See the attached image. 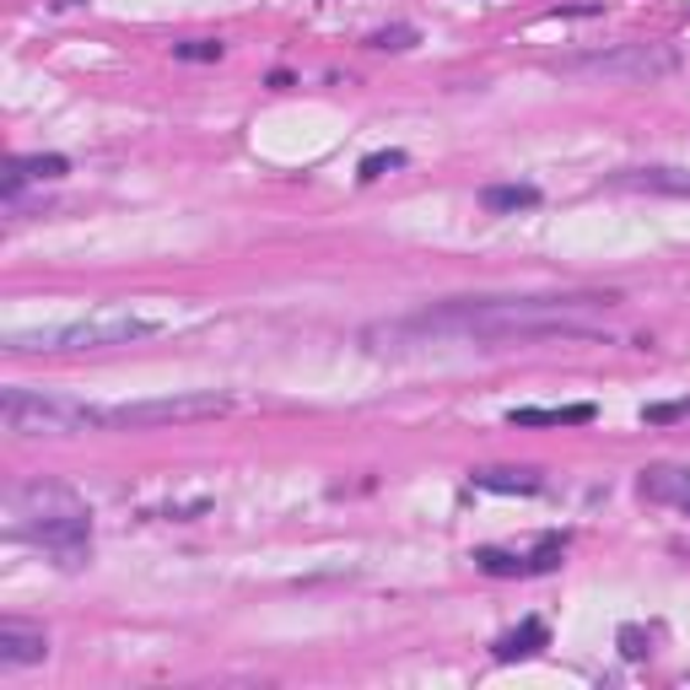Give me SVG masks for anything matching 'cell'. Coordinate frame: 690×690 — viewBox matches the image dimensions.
<instances>
[{
  "label": "cell",
  "mask_w": 690,
  "mask_h": 690,
  "mask_svg": "<svg viewBox=\"0 0 690 690\" xmlns=\"http://www.w3.org/2000/svg\"><path fill=\"white\" fill-rule=\"evenodd\" d=\"M233 411L227 394H162V400H130V405H103V432H146V426H189V421H216Z\"/></svg>",
  "instance_id": "cell-6"
},
{
  "label": "cell",
  "mask_w": 690,
  "mask_h": 690,
  "mask_svg": "<svg viewBox=\"0 0 690 690\" xmlns=\"http://www.w3.org/2000/svg\"><path fill=\"white\" fill-rule=\"evenodd\" d=\"M49 658V637L38 625L0 621V669H22V663H43Z\"/></svg>",
  "instance_id": "cell-8"
},
{
  "label": "cell",
  "mask_w": 690,
  "mask_h": 690,
  "mask_svg": "<svg viewBox=\"0 0 690 690\" xmlns=\"http://www.w3.org/2000/svg\"><path fill=\"white\" fill-rule=\"evenodd\" d=\"M637 491H642L648 502H663V507H680V513H690V470L653 464V470H642Z\"/></svg>",
  "instance_id": "cell-9"
},
{
  "label": "cell",
  "mask_w": 690,
  "mask_h": 690,
  "mask_svg": "<svg viewBox=\"0 0 690 690\" xmlns=\"http://www.w3.org/2000/svg\"><path fill=\"white\" fill-rule=\"evenodd\" d=\"M66 157H11L6 162V200H17L28 184H49V178H66Z\"/></svg>",
  "instance_id": "cell-10"
},
{
  "label": "cell",
  "mask_w": 690,
  "mask_h": 690,
  "mask_svg": "<svg viewBox=\"0 0 690 690\" xmlns=\"http://www.w3.org/2000/svg\"><path fill=\"white\" fill-rule=\"evenodd\" d=\"M513 426H588L593 405H561V411H513Z\"/></svg>",
  "instance_id": "cell-15"
},
{
  "label": "cell",
  "mask_w": 690,
  "mask_h": 690,
  "mask_svg": "<svg viewBox=\"0 0 690 690\" xmlns=\"http://www.w3.org/2000/svg\"><path fill=\"white\" fill-rule=\"evenodd\" d=\"M621 308V297H459L443 308H426L415 318L373 324L362 329L367 351H405V345L432 341H551V335H593L604 329V318Z\"/></svg>",
  "instance_id": "cell-1"
},
{
  "label": "cell",
  "mask_w": 690,
  "mask_h": 690,
  "mask_svg": "<svg viewBox=\"0 0 690 690\" xmlns=\"http://www.w3.org/2000/svg\"><path fill=\"white\" fill-rule=\"evenodd\" d=\"M561 551H566V540H561V534H545V540H540V545H534L529 555L481 545V551H475V566H481V572H491V578H540V572H555Z\"/></svg>",
  "instance_id": "cell-7"
},
{
  "label": "cell",
  "mask_w": 690,
  "mask_h": 690,
  "mask_svg": "<svg viewBox=\"0 0 690 690\" xmlns=\"http://www.w3.org/2000/svg\"><path fill=\"white\" fill-rule=\"evenodd\" d=\"M481 206L491 216H513V210H534L540 206V189L534 184H491L481 195Z\"/></svg>",
  "instance_id": "cell-12"
},
{
  "label": "cell",
  "mask_w": 690,
  "mask_h": 690,
  "mask_svg": "<svg viewBox=\"0 0 690 690\" xmlns=\"http://www.w3.org/2000/svg\"><path fill=\"white\" fill-rule=\"evenodd\" d=\"M621 184L653 189V195H690V172L680 168H637V172H621Z\"/></svg>",
  "instance_id": "cell-14"
},
{
  "label": "cell",
  "mask_w": 690,
  "mask_h": 690,
  "mask_svg": "<svg viewBox=\"0 0 690 690\" xmlns=\"http://www.w3.org/2000/svg\"><path fill=\"white\" fill-rule=\"evenodd\" d=\"M405 168V151H378V157H367L362 162V184H373V178H383V172Z\"/></svg>",
  "instance_id": "cell-17"
},
{
  "label": "cell",
  "mask_w": 690,
  "mask_h": 690,
  "mask_svg": "<svg viewBox=\"0 0 690 690\" xmlns=\"http://www.w3.org/2000/svg\"><path fill=\"white\" fill-rule=\"evenodd\" d=\"M11 540H28L60 566H81L92 555V507L60 481H28L6 496Z\"/></svg>",
  "instance_id": "cell-2"
},
{
  "label": "cell",
  "mask_w": 690,
  "mask_h": 690,
  "mask_svg": "<svg viewBox=\"0 0 690 690\" xmlns=\"http://www.w3.org/2000/svg\"><path fill=\"white\" fill-rule=\"evenodd\" d=\"M470 481L481 485V491H502V496H534L540 491L534 470H475Z\"/></svg>",
  "instance_id": "cell-13"
},
{
  "label": "cell",
  "mask_w": 690,
  "mask_h": 690,
  "mask_svg": "<svg viewBox=\"0 0 690 690\" xmlns=\"http://www.w3.org/2000/svg\"><path fill=\"white\" fill-rule=\"evenodd\" d=\"M555 70H566V76H588V81H631V87H653V81H663V76L680 70V49H674V43H642V38H625V43H604V49L566 55V60H555Z\"/></svg>",
  "instance_id": "cell-5"
},
{
  "label": "cell",
  "mask_w": 690,
  "mask_h": 690,
  "mask_svg": "<svg viewBox=\"0 0 690 690\" xmlns=\"http://www.w3.org/2000/svg\"><path fill=\"white\" fill-rule=\"evenodd\" d=\"M168 318H146L136 308H103L92 318H70V324H43V329H17L6 335L11 356H33V351H108V345H136L162 335Z\"/></svg>",
  "instance_id": "cell-3"
},
{
  "label": "cell",
  "mask_w": 690,
  "mask_h": 690,
  "mask_svg": "<svg viewBox=\"0 0 690 690\" xmlns=\"http://www.w3.org/2000/svg\"><path fill=\"white\" fill-rule=\"evenodd\" d=\"M621 642H625V658H642V653H648V648H642V637H637L631 625H625V631H621Z\"/></svg>",
  "instance_id": "cell-19"
},
{
  "label": "cell",
  "mask_w": 690,
  "mask_h": 690,
  "mask_svg": "<svg viewBox=\"0 0 690 690\" xmlns=\"http://www.w3.org/2000/svg\"><path fill=\"white\" fill-rule=\"evenodd\" d=\"M178 60H221V43L216 38H189V43H172Z\"/></svg>",
  "instance_id": "cell-16"
},
{
  "label": "cell",
  "mask_w": 690,
  "mask_h": 690,
  "mask_svg": "<svg viewBox=\"0 0 690 690\" xmlns=\"http://www.w3.org/2000/svg\"><path fill=\"white\" fill-rule=\"evenodd\" d=\"M0 421L17 437H81V432H103V405H87L70 394H43V388H6Z\"/></svg>",
  "instance_id": "cell-4"
},
{
  "label": "cell",
  "mask_w": 690,
  "mask_h": 690,
  "mask_svg": "<svg viewBox=\"0 0 690 690\" xmlns=\"http://www.w3.org/2000/svg\"><path fill=\"white\" fill-rule=\"evenodd\" d=\"M551 642V631H545V621H523L518 631H507V637H496V663H518V658H534L540 648Z\"/></svg>",
  "instance_id": "cell-11"
},
{
  "label": "cell",
  "mask_w": 690,
  "mask_h": 690,
  "mask_svg": "<svg viewBox=\"0 0 690 690\" xmlns=\"http://www.w3.org/2000/svg\"><path fill=\"white\" fill-rule=\"evenodd\" d=\"M367 43H373V49H411L415 28H383V33H373Z\"/></svg>",
  "instance_id": "cell-18"
}]
</instances>
